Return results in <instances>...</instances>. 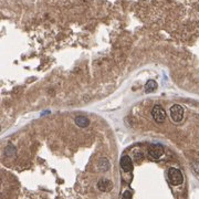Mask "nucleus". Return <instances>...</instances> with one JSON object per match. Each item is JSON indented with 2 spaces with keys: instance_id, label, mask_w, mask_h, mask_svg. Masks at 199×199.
Listing matches in <instances>:
<instances>
[{
  "instance_id": "obj_5",
  "label": "nucleus",
  "mask_w": 199,
  "mask_h": 199,
  "mask_svg": "<svg viewBox=\"0 0 199 199\" xmlns=\"http://www.w3.org/2000/svg\"><path fill=\"white\" fill-rule=\"evenodd\" d=\"M119 164H121V167H122L123 171H131L132 169H133V163H132V159H131V157L127 156V155L122 156Z\"/></svg>"
},
{
  "instance_id": "obj_1",
  "label": "nucleus",
  "mask_w": 199,
  "mask_h": 199,
  "mask_svg": "<svg viewBox=\"0 0 199 199\" xmlns=\"http://www.w3.org/2000/svg\"><path fill=\"white\" fill-rule=\"evenodd\" d=\"M168 179H169L171 185L178 186V185H182V182H184V176H182V171H179V169H177V168H171L168 171Z\"/></svg>"
},
{
  "instance_id": "obj_7",
  "label": "nucleus",
  "mask_w": 199,
  "mask_h": 199,
  "mask_svg": "<svg viewBox=\"0 0 199 199\" xmlns=\"http://www.w3.org/2000/svg\"><path fill=\"white\" fill-rule=\"evenodd\" d=\"M75 124L80 127H86V126L90 125V119L84 116H77L75 118Z\"/></svg>"
},
{
  "instance_id": "obj_4",
  "label": "nucleus",
  "mask_w": 199,
  "mask_h": 199,
  "mask_svg": "<svg viewBox=\"0 0 199 199\" xmlns=\"http://www.w3.org/2000/svg\"><path fill=\"white\" fill-rule=\"evenodd\" d=\"M171 116L174 122H180L184 117V108L178 104H175L171 107Z\"/></svg>"
},
{
  "instance_id": "obj_2",
  "label": "nucleus",
  "mask_w": 199,
  "mask_h": 199,
  "mask_svg": "<svg viewBox=\"0 0 199 199\" xmlns=\"http://www.w3.org/2000/svg\"><path fill=\"white\" fill-rule=\"evenodd\" d=\"M152 116H153L155 122L160 124L166 119V112L160 105H155L153 107V111H152Z\"/></svg>"
},
{
  "instance_id": "obj_6",
  "label": "nucleus",
  "mask_w": 199,
  "mask_h": 199,
  "mask_svg": "<svg viewBox=\"0 0 199 199\" xmlns=\"http://www.w3.org/2000/svg\"><path fill=\"white\" fill-rule=\"evenodd\" d=\"M97 187L101 191H110L113 188V184H112L111 180H108V179H101L99 182H97Z\"/></svg>"
},
{
  "instance_id": "obj_9",
  "label": "nucleus",
  "mask_w": 199,
  "mask_h": 199,
  "mask_svg": "<svg viewBox=\"0 0 199 199\" xmlns=\"http://www.w3.org/2000/svg\"><path fill=\"white\" fill-rule=\"evenodd\" d=\"M122 199H132V193L130 191H124L123 193V196H122Z\"/></svg>"
},
{
  "instance_id": "obj_3",
  "label": "nucleus",
  "mask_w": 199,
  "mask_h": 199,
  "mask_svg": "<svg viewBox=\"0 0 199 199\" xmlns=\"http://www.w3.org/2000/svg\"><path fill=\"white\" fill-rule=\"evenodd\" d=\"M148 155L151 158L158 159L162 157V155L164 154V147L160 144H152L148 147Z\"/></svg>"
},
{
  "instance_id": "obj_8",
  "label": "nucleus",
  "mask_w": 199,
  "mask_h": 199,
  "mask_svg": "<svg viewBox=\"0 0 199 199\" xmlns=\"http://www.w3.org/2000/svg\"><path fill=\"white\" fill-rule=\"evenodd\" d=\"M156 88H157V83L155 82V81H148V82L146 83V85H145V90H146V92L155 91Z\"/></svg>"
}]
</instances>
